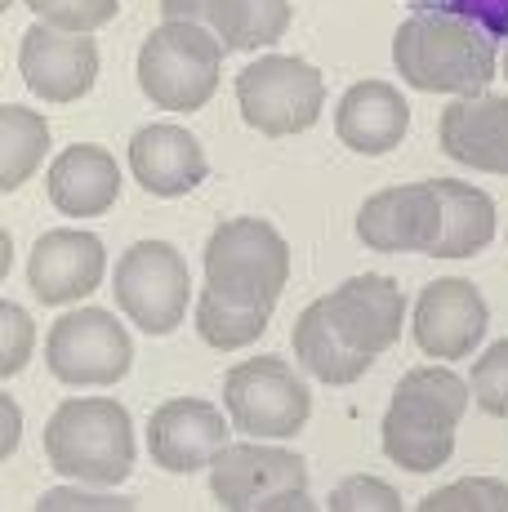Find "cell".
<instances>
[{"label": "cell", "instance_id": "1", "mask_svg": "<svg viewBox=\"0 0 508 512\" xmlns=\"http://www.w3.org/2000/svg\"><path fill=\"white\" fill-rule=\"evenodd\" d=\"M393 63L419 94H482L495 81V45L473 18L419 9L393 36Z\"/></svg>", "mask_w": 508, "mask_h": 512}, {"label": "cell", "instance_id": "2", "mask_svg": "<svg viewBox=\"0 0 508 512\" xmlns=\"http://www.w3.org/2000/svg\"><path fill=\"white\" fill-rule=\"evenodd\" d=\"M468 397V383L446 366L406 370L379 423L384 455L406 472H437L455 455V428L468 410Z\"/></svg>", "mask_w": 508, "mask_h": 512}, {"label": "cell", "instance_id": "3", "mask_svg": "<svg viewBox=\"0 0 508 512\" xmlns=\"http://www.w3.org/2000/svg\"><path fill=\"white\" fill-rule=\"evenodd\" d=\"M45 459L58 477L112 490L134 472V419L112 397H67L45 423Z\"/></svg>", "mask_w": 508, "mask_h": 512}, {"label": "cell", "instance_id": "4", "mask_svg": "<svg viewBox=\"0 0 508 512\" xmlns=\"http://www.w3.org/2000/svg\"><path fill=\"white\" fill-rule=\"evenodd\" d=\"M223 76V41L205 23H161L139 49V90L161 112H197Z\"/></svg>", "mask_w": 508, "mask_h": 512}, {"label": "cell", "instance_id": "5", "mask_svg": "<svg viewBox=\"0 0 508 512\" xmlns=\"http://www.w3.org/2000/svg\"><path fill=\"white\" fill-rule=\"evenodd\" d=\"M290 281V245L263 219H228L205 241V285L237 303L277 308Z\"/></svg>", "mask_w": 508, "mask_h": 512}, {"label": "cell", "instance_id": "6", "mask_svg": "<svg viewBox=\"0 0 508 512\" xmlns=\"http://www.w3.org/2000/svg\"><path fill=\"white\" fill-rule=\"evenodd\" d=\"M237 107L241 121L263 139H290L317 125L326 107V81L295 54H263L237 72Z\"/></svg>", "mask_w": 508, "mask_h": 512}, {"label": "cell", "instance_id": "7", "mask_svg": "<svg viewBox=\"0 0 508 512\" xmlns=\"http://www.w3.org/2000/svg\"><path fill=\"white\" fill-rule=\"evenodd\" d=\"M223 401H228L232 428L259 441L299 437L312 415V392L304 388L299 370L281 357L237 361L223 379Z\"/></svg>", "mask_w": 508, "mask_h": 512}, {"label": "cell", "instance_id": "8", "mask_svg": "<svg viewBox=\"0 0 508 512\" xmlns=\"http://www.w3.org/2000/svg\"><path fill=\"white\" fill-rule=\"evenodd\" d=\"M210 495L223 508L246 512H281V508H317L308 499V464L295 450L281 446H263L254 441H237V446H223V455L210 464Z\"/></svg>", "mask_w": 508, "mask_h": 512}, {"label": "cell", "instance_id": "9", "mask_svg": "<svg viewBox=\"0 0 508 512\" xmlns=\"http://www.w3.org/2000/svg\"><path fill=\"white\" fill-rule=\"evenodd\" d=\"M121 312L148 334H174L192 303V277L170 241H134L112 272Z\"/></svg>", "mask_w": 508, "mask_h": 512}, {"label": "cell", "instance_id": "10", "mask_svg": "<svg viewBox=\"0 0 508 512\" xmlns=\"http://www.w3.org/2000/svg\"><path fill=\"white\" fill-rule=\"evenodd\" d=\"M45 361H50L54 379L67 388H112L134 366V343L112 312L76 308L50 326Z\"/></svg>", "mask_w": 508, "mask_h": 512}, {"label": "cell", "instance_id": "11", "mask_svg": "<svg viewBox=\"0 0 508 512\" xmlns=\"http://www.w3.org/2000/svg\"><path fill=\"white\" fill-rule=\"evenodd\" d=\"M491 326V308H486L482 290L464 277H442L424 285L415 299V343L424 357L433 361H464L477 352Z\"/></svg>", "mask_w": 508, "mask_h": 512}, {"label": "cell", "instance_id": "12", "mask_svg": "<svg viewBox=\"0 0 508 512\" xmlns=\"http://www.w3.org/2000/svg\"><path fill=\"white\" fill-rule=\"evenodd\" d=\"M18 72L27 90L45 103H76L99 81V45L90 36L36 23L18 41Z\"/></svg>", "mask_w": 508, "mask_h": 512}, {"label": "cell", "instance_id": "13", "mask_svg": "<svg viewBox=\"0 0 508 512\" xmlns=\"http://www.w3.org/2000/svg\"><path fill=\"white\" fill-rule=\"evenodd\" d=\"M321 303H326L330 326L344 334L348 348L366 352V357H379V352H388L402 339L406 294L397 290L393 277L366 272V277H353L339 285V290H330Z\"/></svg>", "mask_w": 508, "mask_h": 512}, {"label": "cell", "instance_id": "14", "mask_svg": "<svg viewBox=\"0 0 508 512\" xmlns=\"http://www.w3.org/2000/svg\"><path fill=\"white\" fill-rule=\"evenodd\" d=\"M228 446V419L197 397H174L152 410L148 419V450L156 468L165 472H201Z\"/></svg>", "mask_w": 508, "mask_h": 512}, {"label": "cell", "instance_id": "15", "mask_svg": "<svg viewBox=\"0 0 508 512\" xmlns=\"http://www.w3.org/2000/svg\"><path fill=\"white\" fill-rule=\"evenodd\" d=\"M103 268H107V254L99 236L81 228H54L32 245L27 285H32V294L41 303L63 308V303H76L99 290Z\"/></svg>", "mask_w": 508, "mask_h": 512}, {"label": "cell", "instance_id": "16", "mask_svg": "<svg viewBox=\"0 0 508 512\" xmlns=\"http://www.w3.org/2000/svg\"><path fill=\"white\" fill-rule=\"evenodd\" d=\"M437 232V192L433 179L384 187L366 196L357 210V241L375 254H428Z\"/></svg>", "mask_w": 508, "mask_h": 512}, {"label": "cell", "instance_id": "17", "mask_svg": "<svg viewBox=\"0 0 508 512\" xmlns=\"http://www.w3.org/2000/svg\"><path fill=\"white\" fill-rule=\"evenodd\" d=\"M437 143L451 161L482 174H508V98L468 94L442 107Z\"/></svg>", "mask_w": 508, "mask_h": 512}, {"label": "cell", "instance_id": "18", "mask_svg": "<svg viewBox=\"0 0 508 512\" xmlns=\"http://www.w3.org/2000/svg\"><path fill=\"white\" fill-rule=\"evenodd\" d=\"M130 174L143 192L174 201V196L197 192L210 174V161L183 125H143L130 139Z\"/></svg>", "mask_w": 508, "mask_h": 512}, {"label": "cell", "instance_id": "19", "mask_svg": "<svg viewBox=\"0 0 508 512\" xmlns=\"http://www.w3.org/2000/svg\"><path fill=\"white\" fill-rule=\"evenodd\" d=\"M45 192H50L54 210L67 219H99L121 196V165L99 143L63 147L50 165Z\"/></svg>", "mask_w": 508, "mask_h": 512}, {"label": "cell", "instance_id": "20", "mask_svg": "<svg viewBox=\"0 0 508 512\" xmlns=\"http://www.w3.org/2000/svg\"><path fill=\"white\" fill-rule=\"evenodd\" d=\"M410 130V107L397 85L388 81H357L353 90L339 98L335 134L344 147L361 156H384L406 139Z\"/></svg>", "mask_w": 508, "mask_h": 512}, {"label": "cell", "instance_id": "21", "mask_svg": "<svg viewBox=\"0 0 508 512\" xmlns=\"http://www.w3.org/2000/svg\"><path fill=\"white\" fill-rule=\"evenodd\" d=\"M437 192V232L428 245V259H468L486 250L495 236V201L473 183L433 179Z\"/></svg>", "mask_w": 508, "mask_h": 512}, {"label": "cell", "instance_id": "22", "mask_svg": "<svg viewBox=\"0 0 508 512\" xmlns=\"http://www.w3.org/2000/svg\"><path fill=\"white\" fill-rule=\"evenodd\" d=\"M290 348H295V361H299V366H304L312 379L330 383V388L357 383L361 374L370 370V361H375V357H366V352L348 348L344 334L330 326L326 303H321V299L308 303V308L299 312L295 330H290Z\"/></svg>", "mask_w": 508, "mask_h": 512}, {"label": "cell", "instance_id": "23", "mask_svg": "<svg viewBox=\"0 0 508 512\" xmlns=\"http://www.w3.org/2000/svg\"><path fill=\"white\" fill-rule=\"evenodd\" d=\"M205 27L223 41V49L246 54L281 41L290 27V0H210Z\"/></svg>", "mask_w": 508, "mask_h": 512}, {"label": "cell", "instance_id": "24", "mask_svg": "<svg viewBox=\"0 0 508 512\" xmlns=\"http://www.w3.org/2000/svg\"><path fill=\"white\" fill-rule=\"evenodd\" d=\"M50 152V121L32 107L5 103L0 107V187L18 192Z\"/></svg>", "mask_w": 508, "mask_h": 512}, {"label": "cell", "instance_id": "25", "mask_svg": "<svg viewBox=\"0 0 508 512\" xmlns=\"http://www.w3.org/2000/svg\"><path fill=\"white\" fill-rule=\"evenodd\" d=\"M268 317H272V308L237 303L228 294L210 290V285H205L197 299V334L219 352H237V348H250L254 339H263Z\"/></svg>", "mask_w": 508, "mask_h": 512}, {"label": "cell", "instance_id": "26", "mask_svg": "<svg viewBox=\"0 0 508 512\" xmlns=\"http://www.w3.org/2000/svg\"><path fill=\"white\" fill-rule=\"evenodd\" d=\"M424 512H508V486L495 477H459L442 490H428Z\"/></svg>", "mask_w": 508, "mask_h": 512}, {"label": "cell", "instance_id": "27", "mask_svg": "<svg viewBox=\"0 0 508 512\" xmlns=\"http://www.w3.org/2000/svg\"><path fill=\"white\" fill-rule=\"evenodd\" d=\"M41 23L58 27V32H76V36H90L107 27L116 14H121V0H23Z\"/></svg>", "mask_w": 508, "mask_h": 512}, {"label": "cell", "instance_id": "28", "mask_svg": "<svg viewBox=\"0 0 508 512\" xmlns=\"http://www.w3.org/2000/svg\"><path fill=\"white\" fill-rule=\"evenodd\" d=\"M468 392H473V401L486 410V415L508 419V339L491 343V348L473 361Z\"/></svg>", "mask_w": 508, "mask_h": 512}, {"label": "cell", "instance_id": "29", "mask_svg": "<svg viewBox=\"0 0 508 512\" xmlns=\"http://www.w3.org/2000/svg\"><path fill=\"white\" fill-rule=\"evenodd\" d=\"M326 508L330 512H397L402 508V495L379 477H348L330 490Z\"/></svg>", "mask_w": 508, "mask_h": 512}, {"label": "cell", "instance_id": "30", "mask_svg": "<svg viewBox=\"0 0 508 512\" xmlns=\"http://www.w3.org/2000/svg\"><path fill=\"white\" fill-rule=\"evenodd\" d=\"M32 317H27L18 303H0V374L5 379H14L18 370L27 366V357H32Z\"/></svg>", "mask_w": 508, "mask_h": 512}, {"label": "cell", "instance_id": "31", "mask_svg": "<svg viewBox=\"0 0 508 512\" xmlns=\"http://www.w3.org/2000/svg\"><path fill=\"white\" fill-rule=\"evenodd\" d=\"M41 512H63V508H134L125 495H94V490H50L41 495Z\"/></svg>", "mask_w": 508, "mask_h": 512}, {"label": "cell", "instance_id": "32", "mask_svg": "<svg viewBox=\"0 0 508 512\" xmlns=\"http://www.w3.org/2000/svg\"><path fill=\"white\" fill-rule=\"evenodd\" d=\"M205 5L210 0H161L165 23H205Z\"/></svg>", "mask_w": 508, "mask_h": 512}, {"label": "cell", "instance_id": "33", "mask_svg": "<svg viewBox=\"0 0 508 512\" xmlns=\"http://www.w3.org/2000/svg\"><path fill=\"white\" fill-rule=\"evenodd\" d=\"M0 406H5V459L18 450V437H23V415H18V406H14V397H0Z\"/></svg>", "mask_w": 508, "mask_h": 512}, {"label": "cell", "instance_id": "34", "mask_svg": "<svg viewBox=\"0 0 508 512\" xmlns=\"http://www.w3.org/2000/svg\"><path fill=\"white\" fill-rule=\"evenodd\" d=\"M504 76H508V54H504Z\"/></svg>", "mask_w": 508, "mask_h": 512}]
</instances>
